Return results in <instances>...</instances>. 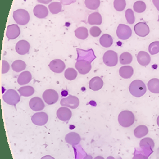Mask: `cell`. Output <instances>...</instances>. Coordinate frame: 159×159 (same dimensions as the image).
I'll return each mask as SVG.
<instances>
[{"label": "cell", "mask_w": 159, "mask_h": 159, "mask_svg": "<svg viewBox=\"0 0 159 159\" xmlns=\"http://www.w3.org/2000/svg\"><path fill=\"white\" fill-rule=\"evenodd\" d=\"M99 43L102 47L105 48H108L112 45L113 39L109 34H104L100 37Z\"/></svg>", "instance_id": "cell-26"}, {"label": "cell", "mask_w": 159, "mask_h": 159, "mask_svg": "<svg viewBox=\"0 0 159 159\" xmlns=\"http://www.w3.org/2000/svg\"><path fill=\"white\" fill-rule=\"evenodd\" d=\"M20 30L19 26L16 24L9 25L7 27L6 35L9 40L15 39L20 35Z\"/></svg>", "instance_id": "cell-15"}, {"label": "cell", "mask_w": 159, "mask_h": 159, "mask_svg": "<svg viewBox=\"0 0 159 159\" xmlns=\"http://www.w3.org/2000/svg\"><path fill=\"white\" fill-rule=\"evenodd\" d=\"M65 140L67 143L71 145H76L80 142L81 137L78 133L71 132L66 135Z\"/></svg>", "instance_id": "cell-19"}, {"label": "cell", "mask_w": 159, "mask_h": 159, "mask_svg": "<svg viewBox=\"0 0 159 159\" xmlns=\"http://www.w3.org/2000/svg\"><path fill=\"white\" fill-rule=\"evenodd\" d=\"M29 106L34 111H40L44 109L45 104L40 98L34 97L29 101Z\"/></svg>", "instance_id": "cell-17"}, {"label": "cell", "mask_w": 159, "mask_h": 159, "mask_svg": "<svg viewBox=\"0 0 159 159\" xmlns=\"http://www.w3.org/2000/svg\"><path fill=\"white\" fill-rule=\"evenodd\" d=\"M42 98L44 101L48 105H52L56 103L58 99V93L52 89L45 90L42 94Z\"/></svg>", "instance_id": "cell-7"}, {"label": "cell", "mask_w": 159, "mask_h": 159, "mask_svg": "<svg viewBox=\"0 0 159 159\" xmlns=\"http://www.w3.org/2000/svg\"><path fill=\"white\" fill-rule=\"evenodd\" d=\"M137 60L139 65L142 66L148 65L151 60L150 55L145 51H140L137 55Z\"/></svg>", "instance_id": "cell-20"}, {"label": "cell", "mask_w": 159, "mask_h": 159, "mask_svg": "<svg viewBox=\"0 0 159 159\" xmlns=\"http://www.w3.org/2000/svg\"><path fill=\"white\" fill-rule=\"evenodd\" d=\"M125 19L127 20V23H129V24H132L134 23L135 16H134L133 10H132L131 9H127L125 11Z\"/></svg>", "instance_id": "cell-38"}, {"label": "cell", "mask_w": 159, "mask_h": 159, "mask_svg": "<svg viewBox=\"0 0 159 159\" xmlns=\"http://www.w3.org/2000/svg\"><path fill=\"white\" fill-rule=\"evenodd\" d=\"M103 81L101 78L95 76L92 78L89 83V87L93 91H98L103 86Z\"/></svg>", "instance_id": "cell-21"}, {"label": "cell", "mask_w": 159, "mask_h": 159, "mask_svg": "<svg viewBox=\"0 0 159 159\" xmlns=\"http://www.w3.org/2000/svg\"><path fill=\"white\" fill-rule=\"evenodd\" d=\"M4 101L9 105H16L20 101V96L14 89H8L2 96Z\"/></svg>", "instance_id": "cell-4"}, {"label": "cell", "mask_w": 159, "mask_h": 159, "mask_svg": "<svg viewBox=\"0 0 159 159\" xmlns=\"http://www.w3.org/2000/svg\"><path fill=\"white\" fill-rule=\"evenodd\" d=\"M158 21L159 22V15H158Z\"/></svg>", "instance_id": "cell-49"}, {"label": "cell", "mask_w": 159, "mask_h": 159, "mask_svg": "<svg viewBox=\"0 0 159 159\" xmlns=\"http://www.w3.org/2000/svg\"><path fill=\"white\" fill-rule=\"evenodd\" d=\"M9 64L6 60H2V73H6L9 70Z\"/></svg>", "instance_id": "cell-40"}, {"label": "cell", "mask_w": 159, "mask_h": 159, "mask_svg": "<svg viewBox=\"0 0 159 159\" xmlns=\"http://www.w3.org/2000/svg\"><path fill=\"white\" fill-rule=\"evenodd\" d=\"M104 63L108 66H114L118 62L117 53L113 50H107L103 55Z\"/></svg>", "instance_id": "cell-6"}, {"label": "cell", "mask_w": 159, "mask_h": 159, "mask_svg": "<svg viewBox=\"0 0 159 159\" xmlns=\"http://www.w3.org/2000/svg\"><path fill=\"white\" fill-rule=\"evenodd\" d=\"M117 37L120 40H127L132 35L131 28L125 24H119L116 30Z\"/></svg>", "instance_id": "cell-8"}, {"label": "cell", "mask_w": 159, "mask_h": 159, "mask_svg": "<svg viewBox=\"0 0 159 159\" xmlns=\"http://www.w3.org/2000/svg\"><path fill=\"white\" fill-rule=\"evenodd\" d=\"M62 4L60 2H53L50 3L48 5V9L50 12L53 14H56L59 13L61 11Z\"/></svg>", "instance_id": "cell-31"}, {"label": "cell", "mask_w": 159, "mask_h": 159, "mask_svg": "<svg viewBox=\"0 0 159 159\" xmlns=\"http://www.w3.org/2000/svg\"><path fill=\"white\" fill-rule=\"evenodd\" d=\"M86 7L91 10H95L99 7L100 0H85Z\"/></svg>", "instance_id": "cell-35"}, {"label": "cell", "mask_w": 159, "mask_h": 159, "mask_svg": "<svg viewBox=\"0 0 159 159\" xmlns=\"http://www.w3.org/2000/svg\"><path fill=\"white\" fill-rule=\"evenodd\" d=\"M75 35L78 39L84 40L88 37V30L84 27H80L75 30Z\"/></svg>", "instance_id": "cell-28"}, {"label": "cell", "mask_w": 159, "mask_h": 159, "mask_svg": "<svg viewBox=\"0 0 159 159\" xmlns=\"http://www.w3.org/2000/svg\"><path fill=\"white\" fill-rule=\"evenodd\" d=\"M88 22L90 25H100L102 23V17L99 12H93L88 16Z\"/></svg>", "instance_id": "cell-24"}, {"label": "cell", "mask_w": 159, "mask_h": 159, "mask_svg": "<svg viewBox=\"0 0 159 159\" xmlns=\"http://www.w3.org/2000/svg\"><path fill=\"white\" fill-rule=\"evenodd\" d=\"M32 80V75L29 71L22 72L17 78V83L20 85H24L29 83Z\"/></svg>", "instance_id": "cell-23"}, {"label": "cell", "mask_w": 159, "mask_h": 159, "mask_svg": "<svg viewBox=\"0 0 159 159\" xmlns=\"http://www.w3.org/2000/svg\"><path fill=\"white\" fill-rule=\"evenodd\" d=\"M135 33L139 37H145L150 32L148 25L143 22L137 23L134 27Z\"/></svg>", "instance_id": "cell-12"}, {"label": "cell", "mask_w": 159, "mask_h": 159, "mask_svg": "<svg viewBox=\"0 0 159 159\" xmlns=\"http://www.w3.org/2000/svg\"><path fill=\"white\" fill-rule=\"evenodd\" d=\"M107 159H122V158L120 156H117V158H114L112 156H109V157H107Z\"/></svg>", "instance_id": "cell-45"}, {"label": "cell", "mask_w": 159, "mask_h": 159, "mask_svg": "<svg viewBox=\"0 0 159 159\" xmlns=\"http://www.w3.org/2000/svg\"><path fill=\"white\" fill-rule=\"evenodd\" d=\"M75 68L80 74H87L91 69V62L84 59L78 60L75 63Z\"/></svg>", "instance_id": "cell-10"}, {"label": "cell", "mask_w": 159, "mask_h": 159, "mask_svg": "<svg viewBox=\"0 0 159 159\" xmlns=\"http://www.w3.org/2000/svg\"><path fill=\"white\" fill-rule=\"evenodd\" d=\"M41 159H55V158L50 155H45V156L42 157L41 158Z\"/></svg>", "instance_id": "cell-44"}, {"label": "cell", "mask_w": 159, "mask_h": 159, "mask_svg": "<svg viewBox=\"0 0 159 159\" xmlns=\"http://www.w3.org/2000/svg\"><path fill=\"white\" fill-rule=\"evenodd\" d=\"M77 75H78L77 74V71H76V70H75L73 68H67L65 70V73H64L65 77L67 80H68L70 81L75 80L76 78Z\"/></svg>", "instance_id": "cell-34"}, {"label": "cell", "mask_w": 159, "mask_h": 159, "mask_svg": "<svg viewBox=\"0 0 159 159\" xmlns=\"http://www.w3.org/2000/svg\"><path fill=\"white\" fill-rule=\"evenodd\" d=\"M89 33L91 36H93L94 37H97L101 34V30L99 27H98L97 26H93L90 28Z\"/></svg>", "instance_id": "cell-39"}, {"label": "cell", "mask_w": 159, "mask_h": 159, "mask_svg": "<svg viewBox=\"0 0 159 159\" xmlns=\"http://www.w3.org/2000/svg\"><path fill=\"white\" fill-rule=\"evenodd\" d=\"M12 69L13 71L16 72H20L21 71H23L26 68V64L25 63L20 60H17L13 61L12 63Z\"/></svg>", "instance_id": "cell-29"}, {"label": "cell", "mask_w": 159, "mask_h": 159, "mask_svg": "<svg viewBox=\"0 0 159 159\" xmlns=\"http://www.w3.org/2000/svg\"><path fill=\"white\" fill-rule=\"evenodd\" d=\"M148 132V129L147 126L144 125H140L137 126L134 131V136L137 138H142L145 136Z\"/></svg>", "instance_id": "cell-27"}, {"label": "cell", "mask_w": 159, "mask_h": 159, "mask_svg": "<svg viewBox=\"0 0 159 159\" xmlns=\"http://www.w3.org/2000/svg\"><path fill=\"white\" fill-rule=\"evenodd\" d=\"M119 61L122 65L130 64L132 61V56L130 53H129L127 52H123L120 55Z\"/></svg>", "instance_id": "cell-32"}, {"label": "cell", "mask_w": 159, "mask_h": 159, "mask_svg": "<svg viewBox=\"0 0 159 159\" xmlns=\"http://www.w3.org/2000/svg\"><path fill=\"white\" fill-rule=\"evenodd\" d=\"M72 113L71 110L67 107H61L57 111V116L61 121H68L71 117Z\"/></svg>", "instance_id": "cell-14"}, {"label": "cell", "mask_w": 159, "mask_h": 159, "mask_svg": "<svg viewBox=\"0 0 159 159\" xmlns=\"http://www.w3.org/2000/svg\"><path fill=\"white\" fill-rule=\"evenodd\" d=\"M157 123L158 126L159 127V116H158V117H157Z\"/></svg>", "instance_id": "cell-48"}, {"label": "cell", "mask_w": 159, "mask_h": 159, "mask_svg": "<svg viewBox=\"0 0 159 159\" xmlns=\"http://www.w3.org/2000/svg\"><path fill=\"white\" fill-rule=\"evenodd\" d=\"M146 91V86L142 80H134L129 85V91L130 94L135 97L139 98L143 96Z\"/></svg>", "instance_id": "cell-1"}, {"label": "cell", "mask_w": 159, "mask_h": 159, "mask_svg": "<svg viewBox=\"0 0 159 159\" xmlns=\"http://www.w3.org/2000/svg\"><path fill=\"white\" fill-rule=\"evenodd\" d=\"M148 52L151 55H155L159 53V41L152 42L148 46Z\"/></svg>", "instance_id": "cell-36"}, {"label": "cell", "mask_w": 159, "mask_h": 159, "mask_svg": "<svg viewBox=\"0 0 159 159\" xmlns=\"http://www.w3.org/2000/svg\"><path fill=\"white\" fill-rule=\"evenodd\" d=\"M83 159H93V157L90 155H86Z\"/></svg>", "instance_id": "cell-46"}, {"label": "cell", "mask_w": 159, "mask_h": 159, "mask_svg": "<svg viewBox=\"0 0 159 159\" xmlns=\"http://www.w3.org/2000/svg\"><path fill=\"white\" fill-rule=\"evenodd\" d=\"M153 5L155 6L157 9L159 11V0H152Z\"/></svg>", "instance_id": "cell-42"}, {"label": "cell", "mask_w": 159, "mask_h": 159, "mask_svg": "<svg viewBox=\"0 0 159 159\" xmlns=\"http://www.w3.org/2000/svg\"><path fill=\"white\" fill-rule=\"evenodd\" d=\"M13 18L17 24L24 25L29 22L30 16L26 10L19 9L13 12Z\"/></svg>", "instance_id": "cell-3"}, {"label": "cell", "mask_w": 159, "mask_h": 159, "mask_svg": "<svg viewBox=\"0 0 159 159\" xmlns=\"http://www.w3.org/2000/svg\"><path fill=\"white\" fill-rule=\"evenodd\" d=\"M16 52L21 55L27 54L30 49L29 43L25 40H21L17 42L16 45Z\"/></svg>", "instance_id": "cell-16"}, {"label": "cell", "mask_w": 159, "mask_h": 159, "mask_svg": "<svg viewBox=\"0 0 159 159\" xmlns=\"http://www.w3.org/2000/svg\"><path fill=\"white\" fill-rule=\"evenodd\" d=\"M60 104L63 107H67L71 109H76L80 104V101L76 96L70 95L61 99L60 101Z\"/></svg>", "instance_id": "cell-9"}, {"label": "cell", "mask_w": 159, "mask_h": 159, "mask_svg": "<svg viewBox=\"0 0 159 159\" xmlns=\"http://www.w3.org/2000/svg\"><path fill=\"white\" fill-rule=\"evenodd\" d=\"M133 8L135 12L137 13H142L146 9V4L142 1H137L134 2Z\"/></svg>", "instance_id": "cell-33"}, {"label": "cell", "mask_w": 159, "mask_h": 159, "mask_svg": "<svg viewBox=\"0 0 159 159\" xmlns=\"http://www.w3.org/2000/svg\"><path fill=\"white\" fill-rule=\"evenodd\" d=\"M155 143L153 139L150 137H145L140 142V147L143 152V154L148 157L152 152Z\"/></svg>", "instance_id": "cell-5"}, {"label": "cell", "mask_w": 159, "mask_h": 159, "mask_svg": "<svg viewBox=\"0 0 159 159\" xmlns=\"http://www.w3.org/2000/svg\"><path fill=\"white\" fill-rule=\"evenodd\" d=\"M48 119V116L44 112H39L35 113L31 117V120L36 125L42 126L45 125Z\"/></svg>", "instance_id": "cell-11"}, {"label": "cell", "mask_w": 159, "mask_h": 159, "mask_svg": "<svg viewBox=\"0 0 159 159\" xmlns=\"http://www.w3.org/2000/svg\"><path fill=\"white\" fill-rule=\"evenodd\" d=\"M147 86L150 92L155 94L159 93V79L154 78L150 80L147 83Z\"/></svg>", "instance_id": "cell-25"}, {"label": "cell", "mask_w": 159, "mask_h": 159, "mask_svg": "<svg viewBox=\"0 0 159 159\" xmlns=\"http://www.w3.org/2000/svg\"><path fill=\"white\" fill-rule=\"evenodd\" d=\"M135 121V116L132 112L125 110L121 111L118 116V122L124 127L131 126Z\"/></svg>", "instance_id": "cell-2"}, {"label": "cell", "mask_w": 159, "mask_h": 159, "mask_svg": "<svg viewBox=\"0 0 159 159\" xmlns=\"http://www.w3.org/2000/svg\"><path fill=\"white\" fill-rule=\"evenodd\" d=\"M52 0H37V1L40 3L42 4H47L48 3H50Z\"/></svg>", "instance_id": "cell-43"}, {"label": "cell", "mask_w": 159, "mask_h": 159, "mask_svg": "<svg viewBox=\"0 0 159 159\" xmlns=\"http://www.w3.org/2000/svg\"><path fill=\"white\" fill-rule=\"evenodd\" d=\"M35 16L39 19H43L46 17L48 14V10L44 5H36L33 10Z\"/></svg>", "instance_id": "cell-18"}, {"label": "cell", "mask_w": 159, "mask_h": 159, "mask_svg": "<svg viewBox=\"0 0 159 159\" xmlns=\"http://www.w3.org/2000/svg\"><path fill=\"white\" fill-rule=\"evenodd\" d=\"M94 159H104V158L102 156H97Z\"/></svg>", "instance_id": "cell-47"}, {"label": "cell", "mask_w": 159, "mask_h": 159, "mask_svg": "<svg viewBox=\"0 0 159 159\" xmlns=\"http://www.w3.org/2000/svg\"><path fill=\"white\" fill-rule=\"evenodd\" d=\"M48 66L53 72L60 73L64 71L65 68V64L61 60L55 59L50 62Z\"/></svg>", "instance_id": "cell-13"}, {"label": "cell", "mask_w": 159, "mask_h": 159, "mask_svg": "<svg viewBox=\"0 0 159 159\" xmlns=\"http://www.w3.org/2000/svg\"><path fill=\"white\" fill-rule=\"evenodd\" d=\"M119 73L122 78L124 79H129L133 75L134 69L131 66H123L119 68Z\"/></svg>", "instance_id": "cell-22"}, {"label": "cell", "mask_w": 159, "mask_h": 159, "mask_svg": "<svg viewBox=\"0 0 159 159\" xmlns=\"http://www.w3.org/2000/svg\"><path fill=\"white\" fill-rule=\"evenodd\" d=\"M132 159H148V157L143 153H135L134 154Z\"/></svg>", "instance_id": "cell-41"}, {"label": "cell", "mask_w": 159, "mask_h": 159, "mask_svg": "<svg viewBox=\"0 0 159 159\" xmlns=\"http://www.w3.org/2000/svg\"><path fill=\"white\" fill-rule=\"evenodd\" d=\"M126 6L125 0H114V9L117 11H123Z\"/></svg>", "instance_id": "cell-37"}, {"label": "cell", "mask_w": 159, "mask_h": 159, "mask_svg": "<svg viewBox=\"0 0 159 159\" xmlns=\"http://www.w3.org/2000/svg\"><path fill=\"white\" fill-rule=\"evenodd\" d=\"M158 150H159V148H158Z\"/></svg>", "instance_id": "cell-50"}, {"label": "cell", "mask_w": 159, "mask_h": 159, "mask_svg": "<svg viewBox=\"0 0 159 159\" xmlns=\"http://www.w3.org/2000/svg\"><path fill=\"white\" fill-rule=\"evenodd\" d=\"M20 95L22 96L28 97L32 96L34 93V89L32 86H25L20 87L18 89Z\"/></svg>", "instance_id": "cell-30"}]
</instances>
